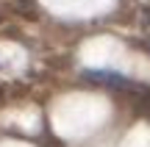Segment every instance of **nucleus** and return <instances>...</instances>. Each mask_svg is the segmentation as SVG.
<instances>
[{
	"mask_svg": "<svg viewBox=\"0 0 150 147\" xmlns=\"http://www.w3.org/2000/svg\"><path fill=\"white\" fill-rule=\"evenodd\" d=\"M83 78L89 83H97V86H106V89H117V92H147L142 83L131 81L128 75H122V72H111V70H86Z\"/></svg>",
	"mask_w": 150,
	"mask_h": 147,
	"instance_id": "f257e3e1",
	"label": "nucleus"
},
{
	"mask_svg": "<svg viewBox=\"0 0 150 147\" xmlns=\"http://www.w3.org/2000/svg\"><path fill=\"white\" fill-rule=\"evenodd\" d=\"M147 25H150V11H147Z\"/></svg>",
	"mask_w": 150,
	"mask_h": 147,
	"instance_id": "f03ea898",
	"label": "nucleus"
},
{
	"mask_svg": "<svg viewBox=\"0 0 150 147\" xmlns=\"http://www.w3.org/2000/svg\"><path fill=\"white\" fill-rule=\"evenodd\" d=\"M0 94H3V89H0Z\"/></svg>",
	"mask_w": 150,
	"mask_h": 147,
	"instance_id": "7ed1b4c3",
	"label": "nucleus"
}]
</instances>
